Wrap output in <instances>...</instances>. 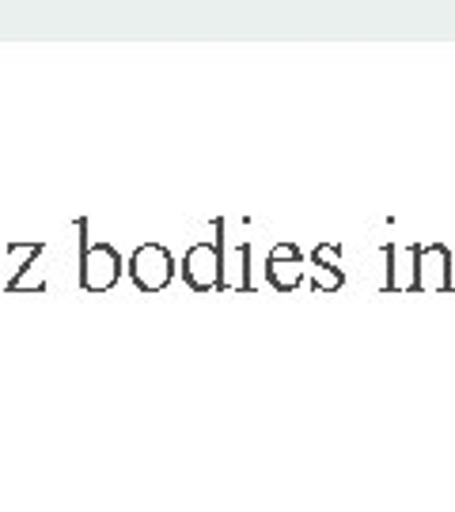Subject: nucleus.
<instances>
[{
	"instance_id": "nucleus-1",
	"label": "nucleus",
	"mask_w": 455,
	"mask_h": 512,
	"mask_svg": "<svg viewBox=\"0 0 455 512\" xmlns=\"http://www.w3.org/2000/svg\"><path fill=\"white\" fill-rule=\"evenodd\" d=\"M129 274L137 281V289L156 293L175 277V258L160 243H145V247H137V255L129 258Z\"/></svg>"
},
{
	"instance_id": "nucleus-2",
	"label": "nucleus",
	"mask_w": 455,
	"mask_h": 512,
	"mask_svg": "<svg viewBox=\"0 0 455 512\" xmlns=\"http://www.w3.org/2000/svg\"><path fill=\"white\" fill-rule=\"evenodd\" d=\"M414 289H440L448 293L455 289L452 277V251L444 243H433V247H414Z\"/></svg>"
},
{
	"instance_id": "nucleus-3",
	"label": "nucleus",
	"mask_w": 455,
	"mask_h": 512,
	"mask_svg": "<svg viewBox=\"0 0 455 512\" xmlns=\"http://www.w3.org/2000/svg\"><path fill=\"white\" fill-rule=\"evenodd\" d=\"M182 277L194 289H220V251L213 243H198L182 258Z\"/></svg>"
},
{
	"instance_id": "nucleus-4",
	"label": "nucleus",
	"mask_w": 455,
	"mask_h": 512,
	"mask_svg": "<svg viewBox=\"0 0 455 512\" xmlns=\"http://www.w3.org/2000/svg\"><path fill=\"white\" fill-rule=\"evenodd\" d=\"M266 277H270V281L277 285V289H281V293L296 289V285L304 281V255H300L292 243H281V247H273L270 262H266Z\"/></svg>"
},
{
	"instance_id": "nucleus-5",
	"label": "nucleus",
	"mask_w": 455,
	"mask_h": 512,
	"mask_svg": "<svg viewBox=\"0 0 455 512\" xmlns=\"http://www.w3.org/2000/svg\"><path fill=\"white\" fill-rule=\"evenodd\" d=\"M122 274V258L110 247H91L84 255V289H110Z\"/></svg>"
}]
</instances>
